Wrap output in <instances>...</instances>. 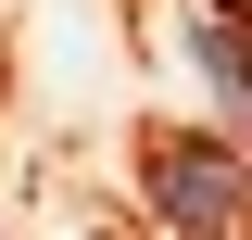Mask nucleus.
Listing matches in <instances>:
<instances>
[{
    "instance_id": "f03ea898",
    "label": "nucleus",
    "mask_w": 252,
    "mask_h": 240,
    "mask_svg": "<svg viewBox=\"0 0 252 240\" xmlns=\"http://www.w3.org/2000/svg\"><path fill=\"white\" fill-rule=\"evenodd\" d=\"M189 63H202V76L252 114V38H240V13H227V0H202V13H189Z\"/></svg>"
},
{
    "instance_id": "f257e3e1",
    "label": "nucleus",
    "mask_w": 252,
    "mask_h": 240,
    "mask_svg": "<svg viewBox=\"0 0 252 240\" xmlns=\"http://www.w3.org/2000/svg\"><path fill=\"white\" fill-rule=\"evenodd\" d=\"M139 190H152V215H164L177 240H240V228H252V152H240V139L164 126V139H139Z\"/></svg>"
}]
</instances>
